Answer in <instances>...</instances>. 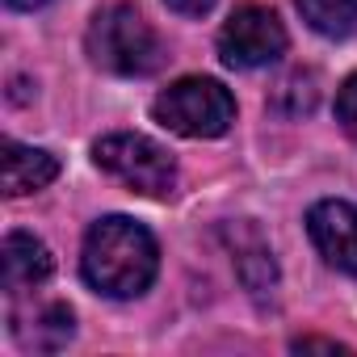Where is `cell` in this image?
<instances>
[{
	"mask_svg": "<svg viewBox=\"0 0 357 357\" xmlns=\"http://www.w3.org/2000/svg\"><path fill=\"white\" fill-rule=\"evenodd\" d=\"M89 55L97 68L118 72V76H151L164 63V47H160L155 30L130 5H109L93 17Z\"/></svg>",
	"mask_w": 357,
	"mask_h": 357,
	"instance_id": "cell-2",
	"label": "cell"
},
{
	"mask_svg": "<svg viewBox=\"0 0 357 357\" xmlns=\"http://www.w3.org/2000/svg\"><path fill=\"white\" fill-rule=\"evenodd\" d=\"M59 176V160L43 147H26L5 139V194L22 198V194H38Z\"/></svg>",
	"mask_w": 357,
	"mask_h": 357,
	"instance_id": "cell-8",
	"label": "cell"
},
{
	"mask_svg": "<svg viewBox=\"0 0 357 357\" xmlns=\"http://www.w3.org/2000/svg\"><path fill=\"white\" fill-rule=\"evenodd\" d=\"M5 5H13V9H38V5H47V0H5Z\"/></svg>",
	"mask_w": 357,
	"mask_h": 357,
	"instance_id": "cell-15",
	"label": "cell"
},
{
	"mask_svg": "<svg viewBox=\"0 0 357 357\" xmlns=\"http://www.w3.org/2000/svg\"><path fill=\"white\" fill-rule=\"evenodd\" d=\"M294 349H298V353H307V349H319V353H349V349L336 344V340H294Z\"/></svg>",
	"mask_w": 357,
	"mask_h": 357,
	"instance_id": "cell-14",
	"label": "cell"
},
{
	"mask_svg": "<svg viewBox=\"0 0 357 357\" xmlns=\"http://www.w3.org/2000/svg\"><path fill=\"white\" fill-rule=\"evenodd\" d=\"M303 22L324 38H344L357 26V0H298Z\"/></svg>",
	"mask_w": 357,
	"mask_h": 357,
	"instance_id": "cell-10",
	"label": "cell"
},
{
	"mask_svg": "<svg viewBox=\"0 0 357 357\" xmlns=\"http://www.w3.org/2000/svg\"><path fill=\"white\" fill-rule=\"evenodd\" d=\"M55 261H51V248L26 231H13L5 236V248H0V278H5V290L9 294H26L34 286H43L51 278Z\"/></svg>",
	"mask_w": 357,
	"mask_h": 357,
	"instance_id": "cell-7",
	"label": "cell"
},
{
	"mask_svg": "<svg viewBox=\"0 0 357 357\" xmlns=\"http://www.w3.org/2000/svg\"><path fill=\"white\" fill-rule=\"evenodd\" d=\"M164 5L172 13H181V17H206L215 9V0H164Z\"/></svg>",
	"mask_w": 357,
	"mask_h": 357,
	"instance_id": "cell-13",
	"label": "cell"
},
{
	"mask_svg": "<svg viewBox=\"0 0 357 357\" xmlns=\"http://www.w3.org/2000/svg\"><path fill=\"white\" fill-rule=\"evenodd\" d=\"M151 109H155V122H164L168 130L185 135V139H215L236 122L231 93L211 76H185V80L168 84Z\"/></svg>",
	"mask_w": 357,
	"mask_h": 357,
	"instance_id": "cell-3",
	"label": "cell"
},
{
	"mask_svg": "<svg viewBox=\"0 0 357 357\" xmlns=\"http://www.w3.org/2000/svg\"><path fill=\"white\" fill-rule=\"evenodd\" d=\"M13 336L22 349H38V353H55L72 340V307L63 303H47L30 315H13Z\"/></svg>",
	"mask_w": 357,
	"mask_h": 357,
	"instance_id": "cell-9",
	"label": "cell"
},
{
	"mask_svg": "<svg viewBox=\"0 0 357 357\" xmlns=\"http://www.w3.org/2000/svg\"><path fill=\"white\" fill-rule=\"evenodd\" d=\"M307 231L332 269L357 273V211L349 202H336V198L315 202L307 215Z\"/></svg>",
	"mask_w": 357,
	"mask_h": 357,
	"instance_id": "cell-6",
	"label": "cell"
},
{
	"mask_svg": "<svg viewBox=\"0 0 357 357\" xmlns=\"http://www.w3.org/2000/svg\"><path fill=\"white\" fill-rule=\"evenodd\" d=\"M336 122L357 139V76H349V80L336 89Z\"/></svg>",
	"mask_w": 357,
	"mask_h": 357,
	"instance_id": "cell-12",
	"label": "cell"
},
{
	"mask_svg": "<svg viewBox=\"0 0 357 357\" xmlns=\"http://www.w3.org/2000/svg\"><path fill=\"white\" fill-rule=\"evenodd\" d=\"M273 109H282L286 118H303L315 109V76L311 72H294L278 84L273 93Z\"/></svg>",
	"mask_w": 357,
	"mask_h": 357,
	"instance_id": "cell-11",
	"label": "cell"
},
{
	"mask_svg": "<svg viewBox=\"0 0 357 357\" xmlns=\"http://www.w3.org/2000/svg\"><path fill=\"white\" fill-rule=\"evenodd\" d=\"M93 160H97L101 172L114 176V181H122L126 190L147 194V198H164L176 185L172 155L160 143L143 139V135H105L93 147Z\"/></svg>",
	"mask_w": 357,
	"mask_h": 357,
	"instance_id": "cell-4",
	"label": "cell"
},
{
	"mask_svg": "<svg viewBox=\"0 0 357 357\" xmlns=\"http://www.w3.org/2000/svg\"><path fill=\"white\" fill-rule=\"evenodd\" d=\"M155 265H160L155 240L135 219L109 215V219L93 223L89 236H84V257H80L84 282L93 290L109 294V298L143 294L151 286V278H155Z\"/></svg>",
	"mask_w": 357,
	"mask_h": 357,
	"instance_id": "cell-1",
	"label": "cell"
},
{
	"mask_svg": "<svg viewBox=\"0 0 357 357\" xmlns=\"http://www.w3.org/2000/svg\"><path fill=\"white\" fill-rule=\"evenodd\" d=\"M282 51H286V30L278 13L265 5H240L219 34V55L227 68H265Z\"/></svg>",
	"mask_w": 357,
	"mask_h": 357,
	"instance_id": "cell-5",
	"label": "cell"
}]
</instances>
